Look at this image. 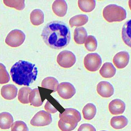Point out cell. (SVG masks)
<instances>
[{
    "label": "cell",
    "instance_id": "obj_1",
    "mask_svg": "<svg viewBox=\"0 0 131 131\" xmlns=\"http://www.w3.org/2000/svg\"><path fill=\"white\" fill-rule=\"evenodd\" d=\"M47 45L54 49H61L67 46L71 39L70 32L65 23L53 21L47 24L41 34Z\"/></svg>",
    "mask_w": 131,
    "mask_h": 131
},
{
    "label": "cell",
    "instance_id": "obj_2",
    "mask_svg": "<svg viewBox=\"0 0 131 131\" xmlns=\"http://www.w3.org/2000/svg\"><path fill=\"white\" fill-rule=\"evenodd\" d=\"M10 74L15 83L29 86L36 80L38 70L35 64L20 60L12 67Z\"/></svg>",
    "mask_w": 131,
    "mask_h": 131
},
{
    "label": "cell",
    "instance_id": "obj_3",
    "mask_svg": "<svg viewBox=\"0 0 131 131\" xmlns=\"http://www.w3.org/2000/svg\"><path fill=\"white\" fill-rule=\"evenodd\" d=\"M59 118L58 126L62 131H72L81 120L80 112L72 108L66 109L62 114H59Z\"/></svg>",
    "mask_w": 131,
    "mask_h": 131
},
{
    "label": "cell",
    "instance_id": "obj_4",
    "mask_svg": "<svg viewBox=\"0 0 131 131\" xmlns=\"http://www.w3.org/2000/svg\"><path fill=\"white\" fill-rule=\"evenodd\" d=\"M103 14L104 19L109 23L121 22L126 17L125 10L115 4L107 6L104 9Z\"/></svg>",
    "mask_w": 131,
    "mask_h": 131
},
{
    "label": "cell",
    "instance_id": "obj_5",
    "mask_svg": "<svg viewBox=\"0 0 131 131\" xmlns=\"http://www.w3.org/2000/svg\"><path fill=\"white\" fill-rule=\"evenodd\" d=\"M25 38V35L23 31L19 30H14L8 34L5 43L11 47H19L23 43Z\"/></svg>",
    "mask_w": 131,
    "mask_h": 131
},
{
    "label": "cell",
    "instance_id": "obj_6",
    "mask_svg": "<svg viewBox=\"0 0 131 131\" xmlns=\"http://www.w3.org/2000/svg\"><path fill=\"white\" fill-rule=\"evenodd\" d=\"M102 59L97 53H90L84 58V64L86 69L91 72L98 71L102 64Z\"/></svg>",
    "mask_w": 131,
    "mask_h": 131
},
{
    "label": "cell",
    "instance_id": "obj_7",
    "mask_svg": "<svg viewBox=\"0 0 131 131\" xmlns=\"http://www.w3.org/2000/svg\"><path fill=\"white\" fill-rule=\"evenodd\" d=\"M57 62L60 66L64 68L72 67L75 63L76 58L72 52L65 50L61 52L57 55Z\"/></svg>",
    "mask_w": 131,
    "mask_h": 131
},
{
    "label": "cell",
    "instance_id": "obj_8",
    "mask_svg": "<svg viewBox=\"0 0 131 131\" xmlns=\"http://www.w3.org/2000/svg\"><path fill=\"white\" fill-rule=\"evenodd\" d=\"M52 121L51 115L47 112L42 110L34 115L31 120L30 124L33 126H44L50 124Z\"/></svg>",
    "mask_w": 131,
    "mask_h": 131
},
{
    "label": "cell",
    "instance_id": "obj_9",
    "mask_svg": "<svg viewBox=\"0 0 131 131\" xmlns=\"http://www.w3.org/2000/svg\"><path fill=\"white\" fill-rule=\"evenodd\" d=\"M57 92L59 95L64 99H69L72 97L76 93L74 86L67 82L61 83L58 86Z\"/></svg>",
    "mask_w": 131,
    "mask_h": 131
},
{
    "label": "cell",
    "instance_id": "obj_10",
    "mask_svg": "<svg viewBox=\"0 0 131 131\" xmlns=\"http://www.w3.org/2000/svg\"><path fill=\"white\" fill-rule=\"evenodd\" d=\"M97 92L104 98H109L114 95V89L112 85L108 82L101 81L98 84Z\"/></svg>",
    "mask_w": 131,
    "mask_h": 131
},
{
    "label": "cell",
    "instance_id": "obj_11",
    "mask_svg": "<svg viewBox=\"0 0 131 131\" xmlns=\"http://www.w3.org/2000/svg\"><path fill=\"white\" fill-rule=\"evenodd\" d=\"M129 55L127 52L121 51L117 53L113 58V63L118 69H122L128 65Z\"/></svg>",
    "mask_w": 131,
    "mask_h": 131
},
{
    "label": "cell",
    "instance_id": "obj_12",
    "mask_svg": "<svg viewBox=\"0 0 131 131\" xmlns=\"http://www.w3.org/2000/svg\"><path fill=\"white\" fill-rule=\"evenodd\" d=\"M108 108L110 112L112 115L122 114L125 110V104L120 99H114L110 103Z\"/></svg>",
    "mask_w": 131,
    "mask_h": 131
},
{
    "label": "cell",
    "instance_id": "obj_13",
    "mask_svg": "<svg viewBox=\"0 0 131 131\" xmlns=\"http://www.w3.org/2000/svg\"><path fill=\"white\" fill-rule=\"evenodd\" d=\"M18 89L13 84H7L2 87L1 95L2 97L7 100H12L15 98L17 94Z\"/></svg>",
    "mask_w": 131,
    "mask_h": 131
},
{
    "label": "cell",
    "instance_id": "obj_14",
    "mask_svg": "<svg viewBox=\"0 0 131 131\" xmlns=\"http://www.w3.org/2000/svg\"><path fill=\"white\" fill-rule=\"evenodd\" d=\"M52 9L53 12L57 16L63 17L67 14L68 5L64 0H57L53 3Z\"/></svg>",
    "mask_w": 131,
    "mask_h": 131
},
{
    "label": "cell",
    "instance_id": "obj_15",
    "mask_svg": "<svg viewBox=\"0 0 131 131\" xmlns=\"http://www.w3.org/2000/svg\"><path fill=\"white\" fill-rule=\"evenodd\" d=\"M14 121L13 116L8 112H4L0 114V128L1 129L10 128Z\"/></svg>",
    "mask_w": 131,
    "mask_h": 131
},
{
    "label": "cell",
    "instance_id": "obj_16",
    "mask_svg": "<svg viewBox=\"0 0 131 131\" xmlns=\"http://www.w3.org/2000/svg\"><path fill=\"white\" fill-rule=\"evenodd\" d=\"M116 69L111 63L106 62L101 68L99 73L104 78H111L115 75Z\"/></svg>",
    "mask_w": 131,
    "mask_h": 131
},
{
    "label": "cell",
    "instance_id": "obj_17",
    "mask_svg": "<svg viewBox=\"0 0 131 131\" xmlns=\"http://www.w3.org/2000/svg\"><path fill=\"white\" fill-rule=\"evenodd\" d=\"M122 38L125 44L131 48V20L127 21L123 26Z\"/></svg>",
    "mask_w": 131,
    "mask_h": 131
},
{
    "label": "cell",
    "instance_id": "obj_18",
    "mask_svg": "<svg viewBox=\"0 0 131 131\" xmlns=\"http://www.w3.org/2000/svg\"><path fill=\"white\" fill-rule=\"evenodd\" d=\"M128 120L125 116H115L112 118L110 121L111 126L116 129H121L127 125Z\"/></svg>",
    "mask_w": 131,
    "mask_h": 131
},
{
    "label": "cell",
    "instance_id": "obj_19",
    "mask_svg": "<svg viewBox=\"0 0 131 131\" xmlns=\"http://www.w3.org/2000/svg\"><path fill=\"white\" fill-rule=\"evenodd\" d=\"M87 32L84 27H79L75 29L74 32V40L77 44L84 43L87 37Z\"/></svg>",
    "mask_w": 131,
    "mask_h": 131
},
{
    "label": "cell",
    "instance_id": "obj_20",
    "mask_svg": "<svg viewBox=\"0 0 131 131\" xmlns=\"http://www.w3.org/2000/svg\"><path fill=\"white\" fill-rule=\"evenodd\" d=\"M30 20L34 25H40L44 22V13L40 10H34L31 13Z\"/></svg>",
    "mask_w": 131,
    "mask_h": 131
},
{
    "label": "cell",
    "instance_id": "obj_21",
    "mask_svg": "<svg viewBox=\"0 0 131 131\" xmlns=\"http://www.w3.org/2000/svg\"><path fill=\"white\" fill-rule=\"evenodd\" d=\"M97 113V109L94 104L88 103L82 109L83 117L87 120H91L94 118Z\"/></svg>",
    "mask_w": 131,
    "mask_h": 131
},
{
    "label": "cell",
    "instance_id": "obj_22",
    "mask_svg": "<svg viewBox=\"0 0 131 131\" xmlns=\"http://www.w3.org/2000/svg\"><path fill=\"white\" fill-rule=\"evenodd\" d=\"M88 21V16L86 15L80 14L73 16L70 19L69 24L71 27L84 25Z\"/></svg>",
    "mask_w": 131,
    "mask_h": 131
},
{
    "label": "cell",
    "instance_id": "obj_23",
    "mask_svg": "<svg viewBox=\"0 0 131 131\" xmlns=\"http://www.w3.org/2000/svg\"><path fill=\"white\" fill-rule=\"evenodd\" d=\"M59 85V82L56 78L48 77L43 80L41 86L45 88L52 90L53 92H55L57 91Z\"/></svg>",
    "mask_w": 131,
    "mask_h": 131
},
{
    "label": "cell",
    "instance_id": "obj_24",
    "mask_svg": "<svg viewBox=\"0 0 131 131\" xmlns=\"http://www.w3.org/2000/svg\"><path fill=\"white\" fill-rule=\"evenodd\" d=\"M29 100L31 105L34 107H40L43 104L38 88L34 89L32 90L29 94Z\"/></svg>",
    "mask_w": 131,
    "mask_h": 131
},
{
    "label": "cell",
    "instance_id": "obj_25",
    "mask_svg": "<svg viewBox=\"0 0 131 131\" xmlns=\"http://www.w3.org/2000/svg\"><path fill=\"white\" fill-rule=\"evenodd\" d=\"M78 4L79 8L84 12H92L96 6V2L95 0H79Z\"/></svg>",
    "mask_w": 131,
    "mask_h": 131
},
{
    "label": "cell",
    "instance_id": "obj_26",
    "mask_svg": "<svg viewBox=\"0 0 131 131\" xmlns=\"http://www.w3.org/2000/svg\"><path fill=\"white\" fill-rule=\"evenodd\" d=\"M32 91L30 87H23L19 89L18 94V100L21 103L28 104L29 103V94Z\"/></svg>",
    "mask_w": 131,
    "mask_h": 131
},
{
    "label": "cell",
    "instance_id": "obj_27",
    "mask_svg": "<svg viewBox=\"0 0 131 131\" xmlns=\"http://www.w3.org/2000/svg\"><path fill=\"white\" fill-rule=\"evenodd\" d=\"M3 1L6 6L10 8H14L17 10H23L25 7V1L24 0H4Z\"/></svg>",
    "mask_w": 131,
    "mask_h": 131
},
{
    "label": "cell",
    "instance_id": "obj_28",
    "mask_svg": "<svg viewBox=\"0 0 131 131\" xmlns=\"http://www.w3.org/2000/svg\"><path fill=\"white\" fill-rule=\"evenodd\" d=\"M85 46L89 51H95L97 47V42L95 38L93 35H89L85 41Z\"/></svg>",
    "mask_w": 131,
    "mask_h": 131
},
{
    "label": "cell",
    "instance_id": "obj_29",
    "mask_svg": "<svg viewBox=\"0 0 131 131\" xmlns=\"http://www.w3.org/2000/svg\"><path fill=\"white\" fill-rule=\"evenodd\" d=\"M10 80V76L6 69V67L0 63V84L8 83Z\"/></svg>",
    "mask_w": 131,
    "mask_h": 131
},
{
    "label": "cell",
    "instance_id": "obj_30",
    "mask_svg": "<svg viewBox=\"0 0 131 131\" xmlns=\"http://www.w3.org/2000/svg\"><path fill=\"white\" fill-rule=\"evenodd\" d=\"M11 131H29L27 124L23 121H15L12 124Z\"/></svg>",
    "mask_w": 131,
    "mask_h": 131
},
{
    "label": "cell",
    "instance_id": "obj_31",
    "mask_svg": "<svg viewBox=\"0 0 131 131\" xmlns=\"http://www.w3.org/2000/svg\"><path fill=\"white\" fill-rule=\"evenodd\" d=\"M78 131H96L95 127L90 124H83L80 126Z\"/></svg>",
    "mask_w": 131,
    "mask_h": 131
},
{
    "label": "cell",
    "instance_id": "obj_32",
    "mask_svg": "<svg viewBox=\"0 0 131 131\" xmlns=\"http://www.w3.org/2000/svg\"><path fill=\"white\" fill-rule=\"evenodd\" d=\"M45 109L49 113L51 114H55L57 112V109L54 106H52L49 101H47V102L46 104Z\"/></svg>",
    "mask_w": 131,
    "mask_h": 131
},
{
    "label": "cell",
    "instance_id": "obj_33",
    "mask_svg": "<svg viewBox=\"0 0 131 131\" xmlns=\"http://www.w3.org/2000/svg\"><path fill=\"white\" fill-rule=\"evenodd\" d=\"M129 6V8L131 10V0L129 1H128Z\"/></svg>",
    "mask_w": 131,
    "mask_h": 131
},
{
    "label": "cell",
    "instance_id": "obj_34",
    "mask_svg": "<svg viewBox=\"0 0 131 131\" xmlns=\"http://www.w3.org/2000/svg\"><path fill=\"white\" fill-rule=\"evenodd\" d=\"M105 131V130H103V131Z\"/></svg>",
    "mask_w": 131,
    "mask_h": 131
}]
</instances>
